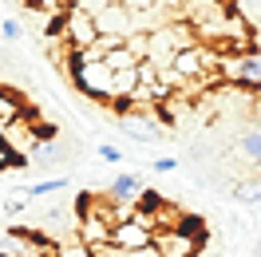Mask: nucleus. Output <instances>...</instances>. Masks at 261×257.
<instances>
[{"mask_svg":"<svg viewBox=\"0 0 261 257\" xmlns=\"http://www.w3.org/2000/svg\"><path fill=\"white\" fill-rule=\"evenodd\" d=\"M71 83H75L87 99L115 103V71L107 67V60H83V56H71Z\"/></svg>","mask_w":261,"mask_h":257,"instance_id":"nucleus-1","label":"nucleus"},{"mask_svg":"<svg viewBox=\"0 0 261 257\" xmlns=\"http://www.w3.org/2000/svg\"><path fill=\"white\" fill-rule=\"evenodd\" d=\"M202 238H206L202 218H190V214H186V222H182V225H174V229H159V234L150 238V245L159 249V257H198Z\"/></svg>","mask_w":261,"mask_h":257,"instance_id":"nucleus-2","label":"nucleus"},{"mask_svg":"<svg viewBox=\"0 0 261 257\" xmlns=\"http://www.w3.org/2000/svg\"><path fill=\"white\" fill-rule=\"evenodd\" d=\"M56 32L64 36V44L71 48V56H75V52H87V48L99 40L95 16H91L87 8H80V4H71V8H64V12H60V20H56Z\"/></svg>","mask_w":261,"mask_h":257,"instance_id":"nucleus-3","label":"nucleus"},{"mask_svg":"<svg viewBox=\"0 0 261 257\" xmlns=\"http://www.w3.org/2000/svg\"><path fill=\"white\" fill-rule=\"evenodd\" d=\"M119 131L127 135L130 143H143V146L159 143V139L166 135L159 111H119Z\"/></svg>","mask_w":261,"mask_h":257,"instance_id":"nucleus-4","label":"nucleus"},{"mask_svg":"<svg viewBox=\"0 0 261 257\" xmlns=\"http://www.w3.org/2000/svg\"><path fill=\"white\" fill-rule=\"evenodd\" d=\"M95 28H99V36L127 40V36H135V16H130L127 4H107V8L95 12Z\"/></svg>","mask_w":261,"mask_h":257,"instance_id":"nucleus-5","label":"nucleus"},{"mask_svg":"<svg viewBox=\"0 0 261 257\" xmlns=\"http://www.w3.org/2000/svg\"><path fill=\"white\" fill-rule=\"evenodd\" d=\"M150 238H154V234H150V229H147L143 222H139L135 214H130L127 222H119V225L111 229V241L119 245V249H127V253H135V249H147V245H150Z\"/></svg>","mask_w":261,"mask_h":257,"instance_id":"nucleus-6","label":"nucleus"},{"mask_svg":"<svg viewBox=\"0 0 261 257\" xmlns=\"http://www.w3.org/2000/svg\"><path fill=\"white\" fill-rule=\"evenodd\" d=\"M143 190H147V186H143V178H139V174H119L111 186H107V198L119 202V206H139Z\"/></svg>","mask_w":261,"mask_h":257,"instance_id":"nucleus-7","label":"nucleus"},{"mask_svg":"<svg viewBox=\"0 0 261 257\" xmlns=\"http://www.w3.org/2000/svg\"><path fill=\"white\" fill-rule=\"evenodd\" d=\"M60 162H64V143L56 139V143H36L28 166H36V170H56Z\"/></svg>","mask_w":261,"mask_h":257,"instance_id":"nucleus-8","label":"nucleus"},{"mask_svg":"<svg viewBox=\"0 0 261 257\" xmlns=\"http://www.w3.org/2000/svg\"><path fill=\"white\" fill-rule=\"evenodd\" d=\"M238 150L245 155V162H253V170H261V123H249L238 135Z\"/></svg>","mask_w":261,"mask_h":257,"instance_id":"nucleus-9","label":"nucleus"},{"mask_svg":"<svg viewBox=\"0 0 261 257\" xmlns=\"http://www.w3.org/2000/svg\"><path fill=\"white\" fill-rule=\"evenodd\" d=\"M20 115H24L20 95H16V91H8V87L0 83V127H4V123H12V119H20Z\"/></svg>","mask_w":261,"mask_h":257,"instance_id":"nucleus-10","label":"nucleus"},{"mask_svg":"<svg viewBox=\"0 0 261 257\" xmlns=\"http://www.w3.org/2000/svg\"><path fill=\"white\" fill-rule=\"evenodd\" d=\"M233 198L242 202V206H261V178H245L233 186Z\"/></svg>","mask_w":261,"mask_h":257,"instance_id":"nucleus-11","label":"nucleus"},{"mask_svg":"<svg viewBox=\"0 0 261 257\" xmlns=\"http://www.w3.org/2000/svg\"><path fill=\"white\" fill-rule=\"evenodd\" d=\"M64 186H67V178H48V182H36V186H28V194H32V202H36V198H48V194L64 190Z\"/></svg>","mask_w":261,"mask_h":257,"instance_id":"nucleus-12","label":"nucleus"},{"mask_svg":"<svg viewBox=\"0 0 261 257\" xmlns=\"http://www.w3.org/2000/svg\"><path fill=\"white\" fill-rule=\"evenodd\" d=\"M60 257H91V249L80 241V234H71L67 241H60Z\"/></svg>","mask_w":261,"mask_h":257,"instance_id":"nucleus-13","label":"nucleus"},{"mask_svg":"<svg viewBox=\"0 0 261 257\" xmlns=\"http://www.w3.org/2000/svg\"><path fill=\"white\" fill-rule=\"evenodd\" d=\"M0 40L16 44V40H20V20H4V24H0Z\"/></svg>","mask_w":261,"mask_h":257,"instance_id":"nucleus-14","label":"nucleus"},{"mask_svg":"<svg viewBox=\"0 0 261 257\" xmlns=\"http://www.w3.org/2000/svg\"><path fill=\"white\" fill-rule=\"evenodd\" d=\"M99 159L103 162H119L123 155H119V146H99Z\"/></svg>","mask_w":261,"mask_h":257,"instance_id":"nucleus-15","label":"nucleus"},{"mask_svg":"<svg viewBox=\"0 0 261 257\" xmlns=\"http://www.w3.org/2000/svg\"><path fill=\"white\" fill-rule=\"evenodd\" d=\"M178 166V159H170V155H163V159L154 162V170H174Z\"/></svg>","mask_w":261,"mask_h":257,"instance_id":"nucleus-16","label":"nucleus"},{"mask_svg":"<svg viewBox=\"0 0 261 257\" xmlns=\"http://www.w3.org/2000/svg\"><path fill=\"white\" fill-rule=\"evenodd\" d=\"M127 257H159V249H154V245H147V249H135V253H127Z\"/></svg>","mask_w":261,"mask_h":257,"instance_id":"nucleus-17","label":"nucleus"},{"mask_svg":"<svg viewBox=\"0 0 261 257\" xmlns=\"http://www.w3.org/2000/svg\"><path fill=\"white\" fill-rule=\"evenodd\" d=\"M60 4H64V8H71V4H83V0H60Z\"/></svg>","mask_w":261,"mask_h":257,"instance_id":"nucleus-18","label":"nucleus"}]
</instances>
